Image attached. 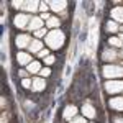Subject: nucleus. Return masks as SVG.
I'll list each match as a JSON object with an SVG mask.
<instances>
[{
  "instance_id": "nucleus-16",
  "label": "nucleus",
  "mask_w": 123,
  "mask_h": 123,
  "mask_svg": "<svg viewBox=\"0 0 123 123\" xmlns=\"http://www.w3.org/2000/svg\"><path fill=\"white\" fill-rule=\"evenodd\" d=\"M28 71L30 72H38L39 71V64L38 62H31V64L28 66Z\"/></svg>"
},
{
  "instance_id": "nucleus-29",
  "label": "nucleus",
  "mask_w": 123,
  "mask_h": 123,
  "mask_svg": "<svg viewBox=\"0 0 123 123\" xmlns=\"http://www.w3.org/2000/svg\"><path fill=\"white\" fill-rule=\"evenodd\" d=\"M122 57H123V53H122Z\"/></svg>"
},
{
  "instance_id": "nucleus-25",
  "label": "nucleus",
  "mask_w": 123,
  "mask_h": 123,
  "mask_svg": "<svg viewBox=\"0 0 123 123\" xmlns=\"http://www.w3.org/2000/svg\"><path fill=\"white\" fill-rule=\"evenodd\" d=\"M44 33H46V31H44V30H38V31H36V36H43V35H44Z\"/></svg>"
},
{
  "instance_id": "nucleus-21",
  "label": "nucleus",
  "mask_w": 123,
  "mask_h": 123,
  "mask_svg": "<svg viewBox=\"0 0 123 123\" xmlns=\"http://www.w3.org/2000/svg\"><path fill=\"white\" fill-rule=\"evenodd\" d=\"M39 72H41V76H49V74H51V71H49V69H41V71H39Z\"/></svg>"
},
{
  "instance_id": "nucleus-4",
  "label": "nucleus",
  "mask_w": 123,
  "mask_h": 123,
  "mask_svg": "<svg viewBox=\"0 0 123 123\" xmlns=\"http://www.w3.org/2000/svg\"><path fill=\"white\" fill-rule=\"evenodd\" d=\"M110 107L113 110H123V97H117L110 100Z\"/></svg>"
},
{
  "instance_id": "nucleus-13",
  "label": "nucleus",
  "mask_w": 123,
  "mask_h": 123,
  "mask_svg": "<svg viewBox=\"0 0 123 123\" xmlns=\"http://www.w3.org/2000/svg\"><path fill=\"white\" fill-rule=\"evenodd\" d=\"M23 7L30 12H35V10L38 8V2H28V3H23Z\"/></svg>"
},
{
  "instance_id": "nucleus-11",
  "label": "nucleus",
  "mask_w": 123,
  "mask_h": 123,
  "mask_svg": "<svg viewBox=\"0 0 123 123\" xmlns=\"http://www.w3.org/2000/svg\"><path fill=\"white\" fill-rule=\"evenodd\" d=\"M17 59H18L20 64H26V62H30V59H31V57H30L28 54H25V53H20L18 56H17Z\"/></svg>"
},
{
  "instance_id": "nucleus-20",
  "label": "nucleus",
  "mask_w": 123,
  "mask_h": 123,
  "mask_svg": "<svg viewBox=\"0 0 123 123\" xmlns=\"http://www.w3.org/2000/svg\"><path fill=\"white\" fill-rule=\"evenodd\" d=\"M110 44H113V46H123L122 41H120L118 38H112V39H110Z\"/></svg>"
},
{
  "instance_id": "nucleus-3",
  "label": "nucleus",
  "mask_w": 123,
  "mask_h": 123,
  "mask_svg": "<svg viewBox=\"0 0 123 123\" xmlns=\"http://www.w3.org/2000/svg\"><path fill=\"white\" fill-rule=\"evenodd\" d=\"M105 89H107L108 94H117V92L123 90V82H120V80H108L105 84Z\"/></svg>"
},
{
  "instance_id": "nucleus-10",
  "label": "nucleus",
  "mask_w": 123,
  "mask_h": 123,
  "mask_svg": "<svg viewBox=\"0 0 123 123\" xmlns=\"http://www.w3.org/2000/svg\"><path fill=\"white\" fill-rule=\"evenodd\" d=\"M82 112H84V115H85V117H89V118H94V117H95V112H94V108H92L90 105H84Z\"/></svg>"
},
{
  "instance_id": "nucleus-26",
  "label": "nucleus",
  "mask_w": 123,
  "mask_h": 123,
  "mask_svg": "<svg viewBox=\"0 0 123 123\" xmlns=\"http://www.w3.org/2000/svg\"><path fill=\"white\" fill-rule=\"evenodd\" d=\"M46 54H48V51H46V49H44V51H39V56H41V57H44Z\"/></svg>"
},
{
  "instance_id": "nucleus-23",
  "label": "nucleus",
  "mask_w": 123,
  "mask_h": 123,
  "mask_svg": "<svg viewBox=\"0 0 123 123\" xmlns=\"http://www.w3.org/2000/svg\"><path fill=\"white\" fill-rule=\"evenodd\" d=\"M23 87H31V82H30L28 79H25V80H23Z\"/></svg>"
},
{
  "instance_id": "nucleus-7",
  "label": "nucleus",
  "mask_w": 123,
  "mask_h": 123,
  "mask_svg": "<svg viewBox=\"0 0 123 123\" xmlns=\"http://www.w3.org/2000/svg\"><path fill=\"white\" fill-rule=\"evenodd\" d=\"M49 5L54 12H59V10H62L66 7V2H49Z\"/></svg>"
},
{
  "instance_id": "nucleus-18",
  "label": "nucleus",
  "mask_w": 123,
  "mask_h": 123,
  "mask_svg": "<svg viewBox=\"0 0 123 123\" xmlns=\"http://www.w3.org/2000/svg\"><path fill=\"white\" fill-rule=\"evenodd\" d=\"M30 48H31V51H38L39 48H41V43L39 41H35L33 44H30Z\"/></svg>"
},
{
  "instance_id": "nucleus-6",
  "label": "nucleus",
  "mask_w": 123,
  "mask_h": 123,
  "mask_svg": "<svg viewBox=\"0 0 123 123\" xmlns=\"http://www.w3.org/2000/svg\"><path fill=\"white\" fill-rule=\"evenodd\" d=\"M28 43H30V38L26 35H20L18 38H17V46L18 48H25Z\"/></svg>"
},
{
  "instance_id": "nucleus-5",
  "label": "nucleus",
  "mask_w": 123,
  "mask_h": 123,
  "mask_svg": "<svg viewBox=\"0 0 123 123\" xmlns=\"http://www.w3.org/2000/svg\"><path fill=\"white\" fill-rule=\"evenodd\" d=\"M112 17H113L117 21H123V8H122V7L113 8V10H112Z\"/></svg>"
},
{
  "instance_id": "nucleus-8",
  "label": "nucleus",
  "mask_w": 123,
  "mask_h": 123,
  "mask_svg": "<svg viewBox=\"0 0 123 123\" xmlns=\"http://www.w3.org/2000/svg\"><path fill=\"white\" fill-rule=\"evenodd\" d=\"M26 20H28V17H25V15H18V17L15 18V25L20 26V28H23L25 23H26Z\"/></svg>"
},
{
  "instance_id": "nucleus-27",
  "label": "nucleus",
  "mask_w": 123,
  "mask_h": 123,
  "mask_svg": "<svg viewBox=\"0 0 123 123\" xmlns=\"http://www.w3.org/2000/svg\"><path fill=\"white\" fill-rule=\"evenodd\" d=\"M39 8L44 12V10H48V5H46V3H41V7H39Z\"/></svg>"
},
{
  "instance_id": "nucleus-24",
  "label": "nucleus",
  "mask_w": 123,
  "mask_h": 123,
  "mask_svg": "<svg viewBox=\"0 0 123 123\" xmlns=\"http://www.w3.org/2000/svg\"><path fill=\"white\" fill-rule=\"evenodd\" d=\"M72 123H85L84 118H76V120H72Z\"/></svg>"
},
{
  "instance_id": "nucleus-17",
  "label": "nucleus",
  "mask_w": 123,
  "mask_h": 123,
  "mask_svg": "<svg viewBox=\"0 0 123 123\" xmlns=\"http://www.w3.org/2000/svg\"><path fill=\"white\" fill-rule=\"evenodd\" d=\"M117 28H118V26H117L115 21H108V23H107V30H108V31H117Z\"/></svg>"
},
{
  "instance_id": "nucleus-9",
  "label": "nucleus",
  "mask_w": 123,
  "mask_h": 123,
  "mask_svg": "<svg viewBox=\"0 0 123 123\" xmlns=\"http://www.w3.org/2000/svg\"><path fill=\"white\" fill-rule=\"evenodd\" d=\"M44 80H43V79H35V80H33V89H35V90H43V89H44Z\"/></svg>"
},
{
  "instance_id": "nucleus-12",
  "label": "nucleus",
  "mask_w": 123,
  "mask_h": 123,
  "mask_svg": "<svg viewBox=\"0 0 123 123\" xmlns=\"http://www.w3.org/2000/svg\"><path fill=\"white\" fill-rule=\"evenodd\" d=\"M76 107H67L66 112H64V118H71V117H74L76 115Z\"/></svg>"
},
{
  "instance_id": "nucleus-2",
  "label": "nucleus",
  "mask_w": 123,
  "mask_h": 123,
  "mask_svg": "<svg viewBox=\"0 0 123 123\" xmlns=\"http://www.w3.org/2000/svg\"><path fill=\"white\" fill-rule=\"evenodd\" d=\"M104 76L105 77H122L123 76V67H118V66H105L104 67Z\"/></svg>"
},
{
  "instance_id": "nucleus-15",
  "label": "nucleus",
  "mask_w": 123,
  "mask_h": 123,
  "mask_svg": "<svg viewBox=\"0 0 123 123\" xmlns=\"http://www.w3.org/2000/svg\"><path fill=\"white\" fill-rule=\"evenodd\" d=\"M104 59L105 61H112V59H115V53L113 51H105L104 53Z\"/></svg>"
},
{
  "instance_id": "nucleus-19",
  "label": "nucleus",
  "mask_w": 123,
  "mask_h": 123,
  "mask_svg": "<svg viewBox=\"0 0 123 123\" xmlns=\"http://www.w3.org/2000/svg\"><path fill=\"white\" fill-rule=\"evenodd\" d=\"M48 25H49V26H57V25H59V20L49 18V20H48Z\"/></svg>"
},
{
  "instance_id": "nucleus-14",
  "label": "nucleus",
  "mask_w": 123,
  "mask_h": 123,
  "mask_svg": "<svg viewBox=\"0 0 123 123\" xmlns=\"http://www.w3.org/2000/svg\"><path fill=\"white\" fill-rule=\"evenodd\" d=\"M41 23H43V21H41L39 18H33V20H31V23H30V30L39 28V26H41Z\"/></svg>"
},
{
  "instance_id": "nucleus-1",
  "label": "nucleus",
  "mask_w": 123,
  "mask_h": 123,
  "mask_svg": "<svg viewBox=\"0 0 123 123\" xmlns=\"http://www.w3.org/2000/svg\"><path fill=\"white\" fill-rule=\"evenodd\" d=\"M46 43L49 44L51 48H61L62 46V43H64V33L62 31H51L49 35L46 36Z\"/></svg>"
},
{
  "instance_id": "nucleus-28",
  "label": "nucleus",
  "mask_w": 123,
  "mask_h": 123,
  "mask_svg": "<svg viewBox=\"0 0 123 123\" xmlns=\"http://www.w3.org/2000/svg\"><path fill=\"white\" fill-rule=\"evenodd\" d=\"M117 123H123V122H117Z\"/></svg>"
},
{
  "instance_id": "nucleus-22",
  "label": "nucleus",
  "mask_w": 123,
  "mask_h": 123,
  "mask_svg": "<svg viewBox=\"0 0 123 123\" xmlns=\"http://www.w3.org/2000/svg\"><path fill=\"white\" fill-rule=\"evenodd\" d=\"M53 62H54V57H53V56L46 57V64H53Z\"/></svg>"
}]
</instances>
